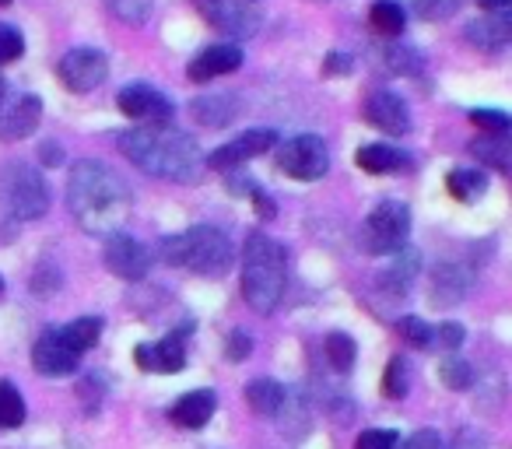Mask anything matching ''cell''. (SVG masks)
<instances>
[{
	"mask_svg": "<svg viewBox=\"0 0 512 449\" xmlns=\"http://www.w3.org/2000/svg\"><path fill=\"white\" fill-rule=\"evenodd\" d=\"M67 207L95 236H116L130 218V186L102 162H78L67 176Z\"/></svg>",
	"mask_w": 512,
	"mask_h": 449,
	"instance_id": "1",
	"label": "cell"
},
{
	"mask_svg": "<svg viewBox=\"0 0 512 449\" xmlns=\"http://www.w3.org/2000/svg\"><path fill=\"white\" fill-rule=\"evenodd\" d=\"M120 151L141 172L169 183H200L204 179V151L190 134L176 127H134L120 134Z\"/></svg>",
	"mask_w": 512,
	"mask_h": 449,
	"instance_id": "2",
	"label": "cell"
},
{
	"mask_svg": "<svg viewBox=\"0 0 512 449\" xmlns=\"http://www.w3.org/2000/svg\"><path fill=\"white\" fill-rule=\"evenodd\" d=\"M288 281V257L285 246L267 232H249L242 246V299L256 313H274L285 299Z\"/></svg>",
	"mask_w": 512,
	"mask_h": 449,
	"instance_id": "3",
	"label": "cell"
},
{
	"mask_svg": "<svg viewBox=\"0 0 512 449\" xmlns=\"http://www.w3.org/2000/svg\"><path fill=\"white\" fill-rule=\"evenodd\" d=\"M162 260L172 267L200 274V278H221V274L232 271L235 250L221 229L197 225V229H186V232H179V236L165 239Z\"/></svg>",
	"mask_w": 512,
	"mask_h": 449,
	"instance_id": "4",
	"label": "cell"
},
{
	"mask_svg": "<svg viewBox=\"0 0 512 449\" xmlns=\"http://www.w3.org/2000/svg\"><path fill=\"white\" fill-rule=\"evenodd\" d=\"M0 204L22 221L43 218L50 211V186H46L43 172L22 162L8 165L0 172Z\"/></svg>",
	"mask_w": 512,
	"mask_h": 449,
	"instance_id": "5",
	"label": "cell"
},
{
	"mask_svg": "<svg viewBox=\"0 0 512 449\" xmlns=\"http://www.w3.org/2000/svg\"><path fill=\"white\" fill-rule=\"evenodd\" d=\"M411 236V211L400 200H383L372 207V214L365 218V246L376 257H390L400 253Z\"/></svg>",
	"mask_w": 512,
	"mask_h": 449,
	"instance_id": "6",
	"label": "cell"
},
{
	"mask_svg": "<svg viewBox=\"0 0 512 449\" xmlns=\"http://www.w3.org/2000/svg\"><path fill=\"white\" fill-rule=\"evenodd\" d=\"M193 8L200 11V18L214 32L235 39H249L260 29V18H264L260 0H193Z\"/></svg>",
	"mask_w": 512,
	"mask_h": 449,
	"instance_id": "7",
	"label": "cell"
},
{
	"mask_svg": "<svg viewBox=\"0 0 512 449\" xmlns=\"http://www.w3.org/2000/svg\"><path fill=\"white\" fill-rule=\"evenodd\" d=\"M278 169L292 179H302V183H313V179H323L330 169V151L327 144L316 134H299L292 141L278 144Z\"/></svg>",
	"mask_w": 512,
	"mask_h": 449,
	"instance_id": "8",
	"label": "cell"
},
{
	"mask_svg": "<svg viewBox=\"0 0 512 449\" xmlns=\"http://www.w3.org/2000/svg\"><path fill=\"white\" fill-rule=\"evenodd\" d=\"M57 74L67 92H78V95L95 92L109 74V57L102 50H92V46H81V50H71L60 60Z\"/></svg>",
	"mask_w": 512,
	"mask_h": 449,
	"instance_id": "9",
	"label": "cell"
},
{
	"mask_svg": "<svg viewBox=\"0 0 512 449\" xmlns=\"http://www.w3.org/2000/svg\"><path fill=\"white\" fill-rule=\"evenodd\" d=\"M116 106H120L123 116L137 120L141 127H165V123L172 120V113H176V106H172L158 88L141 85V81L123 88V92L116 95Z\"/></svg>",
	"mask_w": 512,
	"mask_h": 449,
	"instance_id": "10",
	"label": "cell"
},
{
	"mask_svg": "<svg viewBox=\"0 0 512 449\" xmlns=\"http://www.w3.org/2000/svg\"><path fill=\"white\" fill-rule=\"evenodd\" d=\"M274 144H278V134H274V130H246V134H239L232 144L214 148L204 162H207V169H214V172H228V169H239V165L249 162V158L271 151Z\"/></svg>",
	"mask_w": 512,
	"mask_h": 449,
	"instance_id": "11",
	"label": "cell"
},
{
	"mask_svg": "<svg viewBox=\"0 0 512 449\" xmlns=\"http://www.w3.org/2000/svg\"><path fill=\"white\" fill-rule=\"evenodd\" d=\"M106 267L123 281H141L151 267V253L144 243H137L127 232H116L106 239Z\"/></svg>",
	"mask_w": 512,
	"mask_h": 449,
	"instance_id": "12",
	"label": "cell"
},
{
	"mask_svg": "<svg viewBox=\"0 0 512 449\" xmlns=\"http://www.w3.org/2000/svg\"><path fill=\"white\" fill-rule=\"evenodd\" d=\"M78 358L81 355L67 348L60 330H46V334L36 341V348H32V365H36V372L39 376H50V379L71 376V372L78 369Z\"/></svg>",
	"mask_w": 512,
	"mask_h": 449,
	"instance_id": "13",
	"label": "cell"
},
{
	"mask_svg": "<svg viewBox=\"0 0 512 449\" xmlns=\"http://www.w3.org/2000/svg\"><path fill=\"white\" fill-rule=\"evenodd\" d=\"M365 120L372 123L376 130H383V134L390 137H404L407 130H411V113H407V102L400 99V95L393 92H372L369 99H365Z\"/></svg>",
	"mask_w": 512,
	"mask_h": 449,
	"instance_id": "14",
	"label": "cell"
},
{
	"mask_svg": "<svg viewBox=\"0 0 512 449\" xmlns=\"http://www.w3.org/2000/svg\"><path fill=\"white\" fill-rule=\"evenodd\" d=\"M242 67V50L239 46H207V50H200L197 57L190 60V67H186V74H190V81H214V78H225V74L239 71Z\"/></svg>",
	"mask_w": 512,
	"mask_h": 449,
	"instance_id": "15",
	"label": "cell"
},
{
	"mask_svg": "<svg viewBox=\"0 0 512 449\" xmlns=\"http://www.w3.org/2000/svg\"><path fill=\"white\" fill-rule=\"evenodd\" d=\"M144 372H183L186 369V341L183 334H169L158 344H141L134 351Z\"/></svg>",
	"mask_w": 512,
	"mask_h": 449,
	"instance_id": "16",
	"label": "cell"
},
{
	"mask_svg": "<svg viewBox=\"0 0 512 449\" xmlns=\"http://www.w3.org/2000/svg\"><path fill=\"white\" fill-rule=\"evenodd\" d=\"M470 285H474V274L460 264H439L432 271V285H428V299L435 306H456L460 299H467Z\"/></svg>",
	"mask_w": 512,
	"mask_h": 449,
	"instance_id": "17",
	"label": "cell"
},
{
	"mask_svg": "<svg viewBox=\"0 0 512 449\" xmlns=\"http://www.w3.org/2000/svg\"><path fill=\"white\" fill-rule=\"evenodd\" d=\"M43 120V102L36 95H22L8 113H0V141H25Z\"/></svg>",
	"mask_w": 512,
	"mask_h": 449,
	"instance_id": "18",
	"label": "cell"
},
{
	"mask_svg": "<svg viewBox=\"0 0 512 449\" xmlns=\"http://www.w3.org/2000/svg\"><path fill=\"white\" fill-rule=\"evenodd\" d=\"M467 43L477 50H502L512 46V11H495L467 25Z\"/></svg>",
	"mask_w": 512,
	"mask_h": 449,
	"instance_id": "19",
	"label": "cell"
},
{
	"mask_svg": "<svg viewBox=\"0 0 512 449\" xmlns=\"http://www.w3.org/2000/svg\"><path fill=\"white\" fill-rule=\"evenodd\" d=\"M214 407H218V400H214L211 390H190L172 404L169 414H172V421L183 428H204L207 421H211Z\"/></svg>",
	"mask_w": 512,
	"mask_h": 449,
	"instance_id": "20",
	"label": "cell"
},
{
	"mask_svg": "<svg viewBox=\"0 0 512 449\" xmlns=\"http://www.w3.org/2000/svg\"><path fill=\"white\" fill-rule=\"evenodd\" d=\"M470 155L484 162L488 169H498L512 179V137L509 134H488L470 144Z\"/></svg>",
	"mask_w": 512,
	"mask_h": 449,
	"instance_id": "21",
	"label": "cell"
},
{
	"mask_svg": "<svg viewBox=\"0 0 512 449\" xmlns=\"http://www.w3.org/2000/svg\"><path fill=\"white\" fill-rule=\"evenodd\" d=\"M193 120L204 123V127H225L239 116V102L232 95H200L193 99Z\"/></svg>",
	"mask_w": 512,
	"mask_h": 449,
	"instance_id": "22",
	"label": "cell"
},
{
	"mask_svg": "<svg viewBox=\"0 0 512 449\" xmlns=\"http://www.w3.org/2000/svg\"><path fill=\"white\" fill-rule=\"evenodd\" d=\"M246 400L256 414H267V418H278L281 407L288 404V390L274 379H253L246 386Z\"/></svg>",
	"mask_w": 512,
	"mask_h": 449,
	"instance_id": "23",
	"label": "cell"
},
{
	"mask_svg": "<svg viewBox=\"0 0 512 449\" xmlns=\"http://www.w3.org/2000/svg\"><path fill=\"white\" fill-rule=\"evenodd\" d=\"M355 162L362 165L372 176H386V172H400L407 165V155L400 148H390V144H365L358 148Z\"/></svg>",
	"mask_w": 512,
	"mask_h": 449,
	"instance_id": "24",
	"label": "cell"
},
{
	"mask_svg": "<svg viewBox=\"0 0 512 449\" xmlns=\"http://www.w3.org/2000/svg\"><path fill=\"white\" fill-rule=\"evenodd\" d=\"M60 337H64L67 348H71V351L85 355V351H92L95 344H99V337H102V320H99V316H81V320L67 323V327L60 330Z\"/></svg>",
	"mask_w": 512,
	"mask_h": 449,
	"instance_id": "25",
	"label": "cell"
},
{
	"mask_svg": "<svg viewBox=\"0 0 512 449\" xmlns=\"http://www.w3.org/2000/svg\"><path fill=\"white\" fill-rule=\"evenodd\" d=\"M446 190L463 204H474L484 190H488V176L481 169H453L446 176Z\"/></svg>",
	"mask_w": 512,
	"mask_h": 449,
	"instance_id": "26",
	"label": "cell"
},
{
	"mask_svg": "<svg viewBox=\"0 0 512 449\" xmlns=\"http://www.w3.org/2000/svg\"><path fill=\"white\" fill-rule=\"evenodd\" d=\"M404 22H407V15L397 0H376V4H372L369 25H372V32H379V36H390V39L400 36V32H404Z\"/></svg>",
	"mask_w": 512,
	"mask_h": 449,
	"instance_id": "27",
	"label": "cell"
},
{
	"mask_svg": "<svg viewBox=\"0 0 512 449\" xmlns=\"http://www.w3.org/2000/svg\"><path fill=\"white\" fill-rule=\"evenodd\" d=\"M323 355H327V362L334 365L337 372H348L351 365H355V358H358L355 337L334 330V334H327V341H323Z\"/></svg>",
	"mask_w": 512,
	"mask_h": 449,
	"instance_id": "28",
	"label": "cell"
},
{
	"mask_svg": "<svg viewBox=\"0 0 512 449\" xmlns=\"http://www.w3.org/2000/svg\"><path fill=\"white\" fill-rule=\"evenodd\" d=\"M25 421V400L15 383L0 379V428H18Z\"/></svg>",
	"mask_w": 512,
	"mask_h": 449,
	"instance_id": "29",
	"label": "cell"
},
{
	"mask_svg": "<svg viewBox=\"0 0 512 449\" xmlns=\"http://www.w3.org/2000/svg\"><path fill=\"white\" fill-rule=\"evenodd\" d=\"M463 8V0H414V15L421 22H446Z\"/></svg>",
	"mask_w": 512,
	"mask_h": 449,
	"instance_id": "30",
	"label": "cell"
},
{
	"mask_svg": "<svg viewBox=\"0 0 512 449\" xmlns=\"http://www.w3.org/2000/svg\"><path fill=\"white\" fill-rule=\"evenodd\" d=\"M106 8L113 11L116 18H123V22L141 25V22H148L155 0H106Z\"/></svg>",
	"mask_w": 512,
	"mask_h": 449,
	"instance_id": "31",
	"label": "cell"
},
{
	"mask_svg": "<svg viewBox=\"0 0 512 449\" xmlns=\"http://www.w3.org/2000/svg\"><path fill=\"white\" fill-rule=\"evenodd\" d=\"M407 383H411V376H407V362L404 358H390L386 376H383V393L390 400H400L407 393Z\"/></svg>",
	"mask_w": 512,
	"mask_h": 449,
	"instance_id": "32",
	"label": "cell"
},
{
	"mask_svg": "<svg viewBox=\"0 0 512 449\" xmlns=\"http://www.w3.org/2000/svg\"><path fill=\"white\" fill-rule=\"evenodd\" d=\"M470 123L488 130V134H509L512 130V116L502 109H470Z\"/></svg>",
	"mask_w": 512,
	"mask_h": 449,
	"instance_id": "33",
	"label": "cell"
},
{
	"mask_svg": "<svg viewBox=\"0 0 512 449\" xmlns=\"http://www.w3.org/2000/svg\"><path fill=\"white\" fill-rule=\"evenodd\" d=\"M414 271H418V257L407 260V267H404V260H400V264L393 267V271H386V274H383V288H386L390 295H407Z\"/></svg>",
	"mask_w": 512,
	"mask_h": 449,
	"instance_id": "34",
	"label": "cell"
},
{
	"mask_svg": "<svg viewBox=\"0 0 512 449\" xmlns=\"http://www.w3.org/2000/svg\"><path fill=\"white\" fill-rule=\"evenodd\" d=\"M25 53V39L15 25H0V67L15 64L18 57Z\"/></svg>",
	"mask_w": 512,
	"mask_h": 449,
	"instance_id": "35",
	"label": "cell"
},
{
	"mask_svg": "<svg viewBox=\"0 0 512 449\" xmlns=\"http://www.w3.org/2000/svg\"><path fill=\"white\" fill-rule=\"evenodd\" d=\"M397 330L407 344H414V348H432V327H428L425 320H418V316H404Z\"/></svg>",
	"mask_w": 512,
	"mask_h": 449,
	"instance_id": "36",
	"label": "cell"
},
{
	"mask_svg": "<svg viewBox=\"0 0 512 449\" xmlns=\"http://www.w3.org/2000/svg\"><path fill=\"white\" fill-rule=\"evenodd\" d=\"M439 372H442V383H446L449 390H467V386L474 383V369H470L467 362H456V358H446Z\"/></svg>",
	"mask_w": 512,
	"mask_h": 449,
	"instance_id": "37",
	"label": "cell"
},
{
	"mask_svg": "<svg viewBox=\"0 0 512 449\" xmlns=\"http://www.w3.org/2000/svg\"><path fill=\"white\" fill-rule=\"evenodd\" d=\"M383 57L397 74H418L421 71V57L414 50H407V46H386Z\"/></svg>",
	"mask_w": 512,
	"mask_h": 449,
	"instance_id": "38",
	"label": "cell"
},
{
	"mask_svg": "<svg viewBox=\"0 0 512 449\" xmlns=\"http://www.w3.org/2000/svg\"><path fill=\"white\" fill-rule=\"evenodd\" d=\"M463 344V327L460 323H439L432 330V348L439 351H456Z\"/></svg>",
	"mask_w": 512,
	"mask_h": 449,
	"instance_id": "39",
	"label": "cell"
},
{
	"mask_svg": "<svg viewBox=\"0 0 512 449\" xmlns=\"http://www.w3.org/2000/svg\"><path fill=\"white\" fill-rule=\"evenodd\" d=\"M397 442V432H390V428H369L358 435L355 449H397Z\"/></svg>",
	"mask_w": 512,
	"mask_h": 449,
	"instance_id": "40",
	"label": "cell"
},
{
	"mask_svg": "<svg viewBox=\"0 0 512 449\" xmlns=\"http://www.w3.org/2000/svg\"><path fill=\"white\" fill-rule=\"evenodd\" d=\"M404 449H446V446H442L439 432H432V428H421V432H414L411 439L404 442Z\"/></svg>",
	"mask_w": 512,
	"mask_h": 449,
	"instance_id": "41",
	"label": "cell"
},
{
	"mask_svg": "<svg viewBox=\"0 0 512 449\" xmlns=\"http://www.w3.org/2000/svg\"><path fill=\"white\" fill-rule=\"evenodd\" d=\"M249 348H253V344H249V334H242V330L228 334V341H225V355L228 358H235V362H239V358L249 355Z\"/></svg>",
	"mask_w": 512,
	"mask_h": 449,
	"instance_id": "42",
	"label": "cell"
},
{
	"mask_svg": "<svg viewBox=\"0 0 512 449\" xmlns=\"http://www.w3.org/2000/svg\"><path fill=\"white\" fill-rule=\"evenodd\" d=\"M351 57H344V53H330L327 57V74H348L351 71Z\"/></svg>",
	"mask_w": 512,
	"mask_h": 449,
	"instance_id": "43",
	"label": "cell"
},
{
	"mask_svg": "<svg viewBox=\"0 0 512 449\" xmlns=\"http://www.w3.org/2000/svg\"><path fill=\"white\" fill-rule=\"evenodd\" d=\"M488 15H495V11H512V0H477Z\"/></svg>",
	"mask_w": 512,
	"mask_h": 449,
	"instance_id": "44",
	"label": "cell"
},
{
	"mask_svg": "<svg viewBox=\"0 0 512 449\" xmlns=\"http://www.w3.org/2000/svg\"><path fill=\"white\" fill-rule=\"evenodd\" d=\"M253 197H256V211H260V214H267V218H271V214H274L271 197H267V193H260V190H256Z\"/></svg>",
	"mask_w": 512,
	"mask_h": 449,
	"instance_id": "45",
	"label": "cell"
},
{
	"mask_svg": "<svg viewBox=\"0 0 512 449\" xmlns=\"http://www.w3.org/2000/svg\"><path fill=\"white\" fill-rule=\"evenodd\" d=\"M4 95H8V81L0 78V102H4Z\"/></svg>",
	"mask_w": 512,
	"mask_h": 449,
	"instance_id": "46",
	"label": "cell"
},
{
	"mask_svg": "<svg viewBox=\"0 0 512 449\" xmlns=\"http://www.w3.org/2000/svg\"><path fill=\"white\" fill-rule=\"evenodd\" d=\"M4 4H11V0H0V8H4Z\"/></svg>",
	"mask_w": 512,
	"mask_h": 449,
	"instance_id": "47",
	"label": "cell"
},
{
	"mask_svg": "<svg viewBox=\"0 0 512 449\" xmlns=\"http://www.w3.org/2000/svg\"><path fill=\"white\" fill-rule=\"evenodd\" d=\"M0 295H4V281H0Z\"/></svg>",
	"mask_w": 512,
	"mask_h": 449,
	"instance_id": "48",
	"label": "cell"
}]
</instances>
